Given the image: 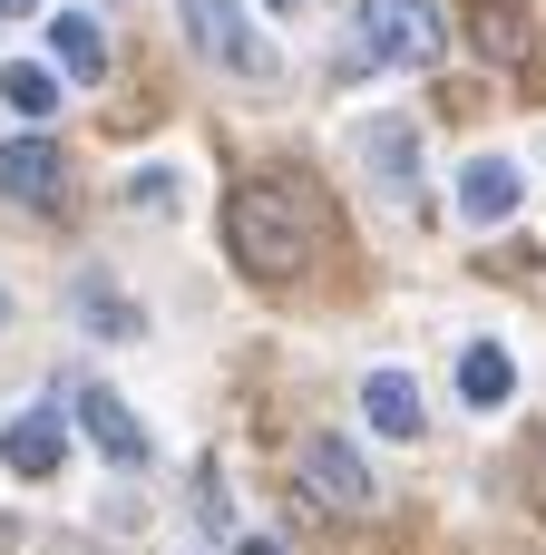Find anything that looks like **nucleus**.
I'll return each instance as SVG.
<instances>
[{"label":"nucleus","instance_id":"obj_8","mask_svg":"<svg viewBox=\"0 0 546 555\" xmlns=\"http://www.w3.org/2000/svg\"><path fill=\"white\" fill-rule=\"evenodd\" d=\"M518 195H528V176H518L508 156H479V166L459 176V215H469V224H498V215H518Z\"/></svg>","mask_w":546,"mask_h":555},{"label":"nucleus","instance_id":"obj_22","mask_svg":"<svg viewBox=\"0 0 546 555\" xmlns=\"http://www.w3.org/2000/svg\"><path fill=\"white\" fill-rule=\"evenodd\" d=\"M0 322H10V302H0Z\"/></svg>","mask_w":546,"mask_h":555},{"label":"nucleus","instance_id":"obj_9","mask_svg":"<svg viewBox=\"0 0 546 555\" xmlns=\"http://www.w3.org/2000/svg\"><path fill=\"white\" fill-rule=\"evenodd\" d=\"M59 449H68V439H59V410H29V420H10V429H0V459H10L20 478H49V468H59Z\"/></svg>","mask_w":546,"mask_h":555},{"label":"nucleus","instance_id":"obj_14","mask_svg":"<svg viewBox=\"0 0 546 555\" xmlns=\"http://www.w3.org/2000/svg\"><path fill=\"white\" fill-rule=\"evenodd\" d=\"M0 98H10L20 117H49V107H59V88H49V68H29V59H20V68H0Z\"/></svg>","mask_w":546,"mask_h":555},{"label":"nucleus","instance_id":"obj_11","mask_svg":"<svg viewBox=\"0 0 546 555\" xmlns=\"http://www.w3.org/2000/svg\"><path fill=\"white\" fill-rule=\"evenodd\" d=\"M49 49H59V68H68V78H98V68H107V39H98L78 10H59V20H49Z\"/></svg>","mask_w":546,"mask_h":555},{"label":"nucleus","instance_id":"obj_7","mask_svg":"<svg viewBox=\"0 0 546 555\" xmlns=\"http://www.w3.org/2000/svg\"><path fill=\"white\" fill-rule=\"evenodd\" d=\"M68 410H78V429H88V439H98V449H107L117 468H147V429L127 420V400H117V390L78 380V390H68Z\"/></svg>","mask_w":546,"mask_h":555},{"label":"nucleus","instance_id":"obj_16","mask_svg":"<svg viewBox=\"0 0 546 555\" xmlns=\"http://www.w3.org/2000/svg\"><path fill=\"white\" fill-rule=\"evenodd\" d=\"M371 176L410 185V127H381V137H371Z\"/></svg>","mask_w":546,"mask_h":555},{"label":"nucleus","instance_id":"obj_12","mask_svg":"<svg viewBox=\"0 0 546 555\" xmlns=\"http://www.w3.org/2000/svg\"><path fill=\"white\" fill-rule=\"evenodd\" d=\"M78 322H88L98 341H127V332H137V302H117L98 273H78Z\"/></svg>","mask_w":546,"mask_h":555},{"label":"nucleus","instance_id":"obj_20","mask_svg":"<svg viewBox=\"0 0 546 555\" xmlns=\"http://www.w3.org/2000/svg\"><path fill=\"white\" fill-rule=\"evenodd\" d=\"M20 10H39V0H0V20H20Z\"/></svg>","mask_w":546,"mask_h":555},{"label":"nucleus","instance_id":"obj_3","mask_svg":"<svg viewBox=\"0 0 546 555\" xmlns=\"http://www.w3.org/2000/svg\"><path fill=\"white\" fill-rule=\"evenodd\" d=\"M361 49H371L381 68H430V59L449 49V20H440L430 0H361Z\"/></svg>","mask_w":546,"mask_h":555},{"label":"nucleus","instance_id":"obj_18","mask_svg":"<svg viewBox=\"0 0 546 555\" xmlns=\"http://www.w3.org/2000/svg\"><path fill=\"white\" fill-rule=\"evenodd\" d=\"M195 517H205V527H215V537H225V527H234V488H225V478H215V468H205V488H195Z\"/></svg>","mask_w":546,"mask_h":555},{"label":"nucleus","instance_id":"obj_4","mask_svg":"<svg viewBox=\"0 0 546 555\" xmlns=\"http://www.w3.org/2000/svg\"><path fill=\"white\" fill-rule=\"evenodd\" d=\"M303 488H313L332 517H371V507H381V478H371L342 439H303Z\"/></svg>","mask_w":546,"mask_h":555},{"label":"nucleus","instance_id":"obj_19","mask_svg":"<svg viewBox=\"0 0 546 555\" xmlns=\"http://www.w3.org/2000/svg\"><path fill=\"white\" fill-rule=\"evenodd\" d=\"M234 555H283V546H274V537H244V546H234Z\"/></svg>","mask_w":546,"mask_h":555},{"label":"nucleus","instance_id":"obj_5","mask_svg":"<svg viewBox=\"0 0 546 555\" xmlns=\"http://www.w3.org/2000/svg\"><path fill=\"white\" fill-rule=\"evenodd\" d=\"M0 195L59 215V205H68V156H59L49 137H10V146H0Z\"/></svg>","mask_w":546,"mask_h":555},{"label":"nucleus","instance_id":"obj_13","mask_svg":"<svg viewBox=\"0 0 546 555\" xmlns=\"http://www.w3.org/2000/svg\"><path fill=\"white\" fill-rule=\"evenodd\" d=\"M459 390H469L479 410L508 400V351H498V341H469V351H459Z\"/></svg>","mask_w":546,"mask_h":555},{"label":"nucleus","instance_id":"obj_21","mask_svg":"<svg viewBox=\"0 0 546 555\" xmlns=\"http://www.w3.org/2000/svg\"><path fill=\"white\" fill-rule=\"evenodd\" d=\"M274 10H313V0H274Z\"/></svg>","mask_w":546,"mask_h":555},{"label":"nucleus","instance_id":"obj_10","mask_svg":"<svg viewBox=\"0 0 546 555\" xmlns=\"http://www.w3.org/2000/svg\"><path fill=\"white\" fill-rule=\"evenodd\" d=\"M361 410L391 429V439H420V390L401 380V371H371V390H361Z\"/></svg>","mask_w":546,"mask_h":555},{"label":"nucleus","instance_id":"obj_1","mask_svg":"<svg viewBox=\"0 0 546 555\" xmlns=\"http://www.w3.org/2000/svg\"><path fill=\"white\" fill-rule=\"evenodd\" d=\"M225 244H234V263H244L254 283H293V273L313 263V244H322L313 185H303V176H244V185L225 195Z\"/></svg>","mask_w":546,"mask_h":555},{"label":"nucleus","instance_id":"obj_2","mask_svg":"<svg viewBox=\"0 0 546 555\" xmlns=\"http://www.w3.org/2000/svg\"><path fill=\"white\" fill-rule=\"evenodd\" d=\"M186 39H195L205 59H225L234 78H254V88L283 78V59H274V39L244 20V0H186Z\"/></svg>","mask_w":546,"mask_h":555},{"label":"nucleus","instance_id":"obj_17","mask_svg":"<svg viewBox=\"0 0 546 555\" xmlns=\"http://www.w3.org/2000/svg\"><path fill=\"white\" fill-rule=\"evenodd\" d=\"M127 205H137V215H166V205H176V176L137 166V176H127Z\"/></svg>","mask_w":546,"mask_h":555},{"label":"nucleus","instance_id":"obj_15","mask_svg":"<svg viewBox=\"0 0 546 555\" xmlns=\"http://www.w3.org/2000/svg\"><path fill=\"white\" fill-rule=\"evenodd\" d=\"M479 263H488L498 283H518V293H537V302H546V254H498V244H488Z\"/></svg>","mask_w":546,"mask_h":555},{"label":"nucleus","instance_id":"obj_6","mask_svg":"<svg viewBox=\"0 0 546 555\" xmlns=\"http://www.w3.org/2000/svg\"><path fill=\"white\" fill-rule=\"evenodd\" d=\"M469 39L498 68H537V10L528 0H469Z\"/></svg>","mask_w":546,"mask_h":555}]
</instances>
